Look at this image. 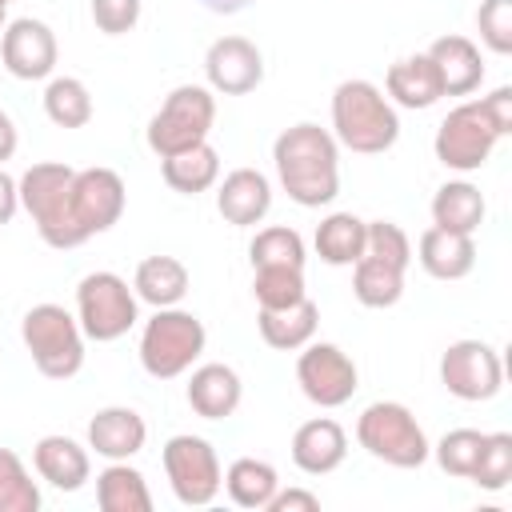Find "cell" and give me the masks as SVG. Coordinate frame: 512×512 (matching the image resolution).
I'll return each mask as SVG.
<instances>
[{
    "label": "cell",
    "instance_id": "obj_1",
    "mask_svg": "<svg viewBox=\"0 0 512 512\" xmlns=\"http://www.w3.org/2000/svg\"><path fill=\"white\" fill-rule=\"evenodd\" d=\"M272 164L280 188L300 208H324L340 192V144L320 124H292L272 144Z\"/></svg>",
    "mask_w": 512,
    "mask_h": 512
},
{
    "label": "cell",
    "instance_id": "obj_2",
    "mask_svg": "<svg viewBox=\"0 0 512 512\" xmlns=\"http://www.w3.org/2000/svg\"><path fill=\"white\" fill-rule=\"evenodd\" d=\"M332 136L348 152L380 156L400 140L396 104L372 80H344L332 92Z\"/></svg>",
    "mask_w": 512,
    "mask_h": 512
},
{
    "label": "cell",
    "instance_id": "obj_3",
    "mask_svg": "<svg viewBox=\"0 0 512 512\" xmlns=\"http://www.w3.org/2000/svg\"><path fill=\"white\" fill-rule=\"evenodd\" d=\"M72 176H76V168L44 160V164H32L16 180L20 208H28L32 224L44 236L48 248H80L88 240L84 228L72 216Z\"/></svg>",
    "mask_w": 512,
    "mask_h": 512
},
{
    "label": "cell",
    "instance_id": "obj_4",
    "mask_svg": "<svg viewBox=\"0 0 512 512\" xmlns=\"http://www.w3.org/2000/svg\"><path fill=\"white\" fill-rule=\"evenodd\" d=\"M20 340L48 380H72L84 368V332L80 320L60 304H36L20 320Z\"/></svg>",
    "mask_w": 512,
    "mask_h": 512
},
{
    "label": "cell",
    "instance_id": "obj_5",
    "mask_svg": "<svg viewBox=\"0 0 512 512\" xmlns=\"http://www.w3.org/2000/svg\"><path fill=\"white\" fill-rule=\"evenodd\" d=\"M208 344L204 324L184 308H156V316L140 332V364L152 380L184 376Z\"/></svg>",
    "mask_w": 512,
    "mask_h": 512
},
{
    "label": "cell",
    "instance_id": "obj_6",
    "mask_svg": "<svg viewBox=\"0 0 512 512\" xmlns=\"http://www.w3.org/2000/svg\"><path fill=\"white\" fill-rule=\"evenodd\" d=\"M356 440L368 456L392 464V468H420L432 456V444L416 416L396 400H376L356 420Z\"/></svg>",
    "mask_w": 512,
    "mask_h": 512
},
{
    "label": "cell",
    "instance_id": "obj_7",
    "mask_svg": "<svg viewBox=\"0 0 512 512\" xmlns=\"http://www.w3.org/2000/svg\"><path fill=\"white\" fill-rule=\"evenodd\" d=\"M216 124V96L204 84H180L148 120V148L164 160L208 140Z\"/></svg>",
    "mask_w": 512,
    "mask_h": 512
},
{
    "label": "cell",
    "instance_id": "obj_8",
    "mask_svg": "<svg viewBox=\"0 0 512 512\" xmlns=\"http://www.w3.org/2000/svg\"><path fill=\"white\" fill-rule=\"evenodd\" d=\"M76 320L84 340L112 344L136 324V292L116 272H88L76 284Z\"/></svg>",
    "mask_w": 512,
    "mask_h": 512
},
{
    "label": "cell",
    "instance_id": "obj_9",
    "mask_svg": "<svg viewBox=\"0 0 512 512\" xmlns=\"http://www.w3.org/2000/svg\"><path fill=\"white\" fill-rule=\"evenodd\" d=\"M164 460V476L172 484V496L184 504V508H204L220 496L224 488V468H220V456L216 448L204 440V436H192V432H180L164 444L160 452Z\"/></svg>",
    "mask_w": 512,
    "mask_h": 512
},
{
    "label": "cell",
    "instance_id": "obj_10",
    "mask_svg": "<svg viewBox=\"0 0 512 512\" xmlns=\"http://www.w3.org/2000/svg\"><path fill=\"white\" fill-rule=\"evenodd\" d=\"M496 140H500V132L488 120L484 104L480 100H464V104H456L440 120L432 148H436V160L444 168H452V172H476V168L488 164Z\"/></svg>",
    "mask_w": 512,
    "mask_h": 512
},
{
    "label": "cell",
    "instance_id": "obj_11",
    "mask_svg": "<svg viewBox=\"0 0 512 512\" xmlns=\"http://www.w3.org/2000/svg\"><path fill=\"white\" fill-rule=\"evenodd\" d=\"M296 384L312 404L340 408L356 396L360 372H356V364L344 348L324 344V340H308L300 348V360H296Z\"/></svg>",
    "mask_w": 512,
    "mask_h": 512
},
{
    "label": "cell",
    "instance_id": "obj_12",
    "mask_svg": "<svg viewBox=\"0 0 512 512\" xmlns=\"http://www.w3.org/2000/svg\"><path fill=\"white\" fill-rule=\"evenodd\" d=\"M440 384L468 404L492 400L504 388V364L500 352L484 340H456L440 356Z\"/></svg>",
    "mask_w": 512,
    "mask_h": 512
},
{
    "label": "cell",
    "instance_id": "obj_13",
    "mask_svg": "<svg viewBox=\"0 0 512 512\" xmlns=\"http://www.w3.org/2000/svg\"><path fill=\"white\" fill-rule=\"evenodd\" d=\"M124 200V180L112 168H84L72 176V216L88 240L108 232L124 216Z\"/></svg>",
    "mask_w": 512,
    "mask_h": 512
},
{
    "label": "cell",
    "instance_id": "obj_14",
    "mask_svg": "<svg viewBox=\"0 0 512 512\" xmlns=\"http://www.w3.org/2000/svg\"><path fill=\"white\" fill-rule=\"evenodd\" d=\"M56 36L44 20H32V16H20L12 24H4L0 32V60L4 68L16 76V80H44L52 76L56 68Z\"/></svg>",
    "mask_w": 512,
    "mask_h": 512
},
{
    "label": "cell",
    "instance_id": "obj_15",
    "mask_svg": "<svg viewBox=\"0 0 512 512\" xmlns=\"http://www.w3.org/2000/svg\"><path fill=\"white\" fill-rule=\"evenodd\" d=\"M204 76L212 92L244 96L264 80V56L248 36H220L204 52Z\"/></svg>",
    "mask_w": 512,
    "mask_h": 512
},
{
    "label": "cell",
    "instance_id": "obj_16",
    "mask_svg": "<svg viewBox=\"0 0 512 512\" xmlns=\"http://www.w3.org/2000/svg\"><path fill=\"white\" fill-rule=\"evenodd\" d=\"M268 208H272V184H268V176L256 172V168H236V172H228V176L220 180V188H216V212H220L228 224H236V228L260 224V220L268 216Z\"/></svg>",
    "mask_w": 512,
    "mask_h": 512
},
{
    "label": "cell",
    "instance_id": "obj_17",
    "mask_svg": "<svg viewBox=\"0 0 512 512\" xmlns=\"http://www.w3.org/2000/svg\"><path fill=\"white\" fill-rule=\"evenodd\" d=\"M148 440V424L136 408L112 404L88 420V448L104 460H132Z\"/></svg>",
    "mask_w": 512,
    "mask_h": 512
},
{
    "label": "cell",
    "instance_id": "obj_18",
    "mask_svg": "<svg viewBox=\"0 0 512 512\" xmlns=\"http://www.w3.org/2000/svg\"><path fill=\"white\" fill-rule=\"evenodd\" d=\"M348 456V436L336 420L328 416H316V420H304L292 436V464L304 472V476H328L344 464Z\"/></svg>",
    "mask_w": 512,
    "mask_h": 512
},
{
    "label": "cell",
    "instance_id": "obj_19",
    "mask_svg": "<svg viewBox=\"0 0 512 512\" xmlns=\"http://www.w3.org/2000/svg\"><path fill=\"white\" fill-rule=\"evenodd\" d=\"M32 464H36L40 480H48L60 492H80L92 476L88 448L76 444L72 436H40L32 448Z\"/></svg>",
    "mask_w": 512,
    "mask_h": 512
},
{
    "label": "cell",
    "instance_id": "obj_20",
    "mask_svg": "<svg viewBox=\"0 0 512 512\" xmlns=\"http://www.w3.org/2000/svg\"><path fill=\"white\" fill-rule=\"evenodd\" d=\"M416 256L432 280H464L476 268V240L464 232H448V228L432 224L428 232H420Z\"/></svg>",
    "mask_w": 512,
    "mask_h": 512
},
{
    "label": "cell",
    "instance_id": "obj_21",
    "mask_svg": "<svg viewBox=\"0 0 512 512\" xmlns=\"http://www.w3.org/2000/svg\"><path fill=\"white\" fill-rule=\"evenodd\" d=\"M384 92L392 104L400 108H432L440 96H444V84H440V72L432 64L428 52H416V56H404L388 68L384 76Z\"/></svg>",
    "mask_w": 512,
    "mask_h": 512
},
{
    "label": "cell",
    "instance_id": "obj_22",
    "mask_svg": "<svg viewBox=\"0 0 512 512\" xmlns=\"http://www.w3.org/2000/svg\"><path fill=\"white\" fill-rule=\"evenodd\" d=\"M244 400V384L228 364H200L188 380V404L204 420H228Z\"/></svg>",
    "mask_w": 512,
    "mask_h": 512
},
{
    "label": "cell",
    "instance_id": "obj_23",
    "mask_svg": "<svg viewBox=\"0 0 512 512\" xmlns=\"http://www.w3.org/2000/svg\"><path fill=\"white\" fill-rule=\"evenodd\" d=\"M428 56H432V64L440 72L444 96H468V92L480 88L484 56H480V48L468 36H440V40H432Z\"/></svg>",
    "mask_w": 512,
    "mask_h": 512
},
{
    "label": "cell",
    "instance_id": "obj_24",
    "mask_svg": "<svg viewBox=\"0 0 512 512\" xmlns=\"http://www.w3.org/2000/svg\"><path fill=\"white\" fill-rule=\"evenodd\" d=\"M316 324H320V308L308 296L288 308H260V316H256L264 344L276 352H300L316 336Z\"/></svg>",
    "mask_w": 512,
    "mask_h": 512
},
{
    "label": "cell",
    "instance_id": "obj_25",
    "mask_svg": "<svg viewBox=\"0 0 512 512\" xmlns=\"http://www.w3.org/2000/svg\"><path fill=\"white\" fill-rule=\"evenodd\" d=\"M188 268L176 256H148L140 260L136 276H132V292L136 300L152 304V308H176L188 296Z\"/></svg>",
    "mask_w": 512,
    "mask_h": 512
},
{
    "label": "cell",
    "instance_id": "obj_26",
    "mask_svg": "<svg viewBox=\"0 0 512 512\" xmlns=\"http://www.w3.org/2000/svg\"><path fill=\"white\" fill-rule=\"evenodd\" d=\"M484 212H488L484 192L476 184H468V180H448L432 196V224L436 228H448V232L472 236L484 224Z\"/></svg>",
    "mask_w": 512,
    "mask_h": 512
},
{
    "label": "cell",
    "instance_id": "obj_27",
    "mask_svg": "<svg viewBox=\"0 0 512 512\" xmlns=\"http://www.w3.org/2000/svg\"><path fill=\"white\" fill-rule=\"evenodd\" d=\"M364 240H368V220L352 212H332L316 224V256L332 268H352L364 256Z\"/></svg>",
    "mask_w": 512,
    "mask_h": 512
},
{
    "label": "cell",
    "instance_id": "obj_28",
    "mask_svg": "<svg viewBox=\"0 0 512 512\" xmlns=\"http://www.w3.org/2000/svg\"><path fill=\"white\" fill-rule=\"evenodd\" d=\"M160 172H164V184L180 196H196V192H208L216 180H220V152L204 140L196 148H184L176 156H164L160 160Z\"/></svg>",
    "mask_w": 512,
    "mask_h": 512
},
{
    "label": "cell",
    "instance_id": "obj_29",
    "mask_svg": "<svg viewBox=\"0 0 512 512\" xmlns=\"http://www.w3.org/2000/svg\"><path fill=\"white\" fill-rule=\"evenodd\" d=\"M96 504L104 512H152V492L148 480L128 468V460H112L96 476Z\"/></svg>",
    "mask_w": 512,
    "mask_h": 512
},
{
    "label": "cell",
    "instance_id": "obj_30",
    "mask_svg": "<svg viewBox=\"0 0 512 512\" xmlns=\"http://www.w3.org/2000/svg\"><path fill=\"white\" fill-rule=\"evenodd\" d=\"M224 488H228L232 504L260 512V508H268V500L276 496L280 476H276V468H272L268 460L240 456V460H232V464H228V472H224Z\"/></svg>",
    "mask_w": 512,
    "mask_h": 512
},
{
    "label": "cell",
    "instance_id": "obj_31",
    "mask_svg": "<svg viewBox=\"0 0 512 512\" xmlns=\"http://www.w3.org/2000/svg\"><path fill=\"white\" fill-rule=\"evenodd\" d=\"M352 292H356V300L364 308H392L404 296V268L364 252L352 264Z\"/></svg>",
    "mask_w": 512,
    "mask_h": 512
},
{
    "label": "cell",
    "instance_id": "obj_32",
    "mask_svg": "<svg viewBox=\"0 0 512 512\" xmlns=\"http://www.w3.org/2000/svg\"><path fill=\"white\" fill-rule=\"evenodd\" d=\"M44 112L56 128H84L92 120V92L76 76H56L44 88Z\"/></svg>",
    "mask_w": 512,
    "mask_h": 512
},
{
    "label": "cell",
    "instance_id": "obj_33",
    "mask_svg": "<svg viewBox=\"0 0 512 512\" xmlns=\"http://www.w3.org/2000/svg\"><path fill=\"white\" fill-rule=\"evenodd\" d=\"M248 256H252V268H304V236L296 228H264L252 236L248 244Z\"/></svg>",
    "mask_w": 512,
    "mask_h": 512
},
{
    "label": "cell",
    "instance_id": "obj_34",
    "mask_svg": "<svg viewBox=\"0 0 512 512\" xmlns=\"http://www.w3.org/2000/svg\"><path fill=\"white\" fill-rule=\"evenodd\" d=\"M40 488L12 448H0V512H36Z\"/></svg>",
    "mask_w": 512,
    "mask_h": 512
},
{
    "label": "cell",
    "instance_id": "obj_35",
    "mask_svg": "<svg viewBox=\"0 0 512 512\" xmlns=\"http://www.w3.org/2000/svg\"><path fill=\"white\" fill-rule=\"evenodd\" d=\"M252 296L260 308H288L308 296L304 268H252Z\"/></svg>",
    "mask_w": 512,
    "mask_h": 512
},
{
    "label": "cell",
    "instance_id": "obj_36",
    "mask_svg": "<svg viewBox=\"0 0 512 512\" xmlns=\"http://www.w3.org/2000/svg\"><path fill=\"white\" fill-rule=\"evenodd\" d=\"M484 492H500L512 480V432H484V448L476 456L472 476Z\"/></svg>",
    "mask_w": 512,
    "mask_h": 512
},
{
    "label": "cell",
    "instance_id": "obj_37",
    "mask_svg": "<svg viewBox=\"0 0 512 512\" xmlns=\"http://www.w3.org/2000/svg\"><path fill=\"white\" fill-rule=\"evenodd\" d=\"M480 448H484V432H476V428H452V432L440 436V444L432 448V456H436V464H440L448 476L468 480L472 468H476Z\"/></svg>",
    "mask_w": 512,
    "mask_h": 512
},
{
    "label": "cell",
    "instance_id": "obj_38",
    "mask_svg": "<svg viewBox=\"0 0 512 512\" xmlns=\"http://www.w3.org/2000/svg\"><path fill=\"white\" fill-rule=\"evenodd\" d=\"M364 252L376 256V260H388L396 268H408L412 264V240L400 224L392 220H368V240H364Z\"/></svg>",
    "mask_w": 512,
    "mask_h": 512
},
{
    "label": "cell",
    "instance_id": "obj_39",
    "mask_svg": "<svg viewBox=\"0 0 512 512\" xmlns=\"http://www.w3.org/2000/svg\"><path fill=\"white\" fill-rule=\"evenodd\" d=\"M476 28H480V40L496 56H508L512 52V0H484L476 12Z\"/></svg>",
    "mask_w": 512,
    "mask_h": 512
},
{
    "label": "cell",
    "instance_id": "obj_40",
    "mask_svg": "<svg viewBox=\"0 0 512 512\" xmlns=\"http://www.w3.org/2000/svg\"><path fill=\"white\" fill-rule=\"evenodd\" d=\"M140 20V0H92V24L104 36H124Z\"/></svg>",
    "mask_w": 512,
    "mask_h": 512
},
{
    "label": "cell",
    "instance_id": "obj_41",
    "mask_svg": "<svg viewBox=\"0 0 512 512\" xmlns=\"http://www.w3.org/2000/svg\"><path fill=\"white\" fill-rule=\"evenodd\" d=\"M480 104H484L488 120L496 124V132H500V136H508V132H512V88L504 84V88H496V92L480 96Z\"/></svg>",
    "mask_w": 512,
    "mask_h": 512
},
{
    "label": "cell",
    "instance_id": "obj_42",
    "mask_svg": "<svg viewBox=\"0 0 512 512\" xmlns=\"http://www.w3.org/2000/svg\"><path fill=\"white\" fill-rule=\"evenodd\" d=\"M320 496L308 488H276V496L268 500V512H316Z\"/></svg>",
    "mask_w": 512,
    "mask_h": 512
},
{
    "label": "cell",
    "instance_id": "obj_43",
    "mask_svg": "<svg viewBox=\"0 0 512 512\" xmlns=\"http://www.w3.org/2000/svg\"><path fill=\"white\" fill-rule=\"evenodd\" d=\"M16 208H20V188H16V180L0 168V228H4V224H12Z\"/></svg>",
    "mask_w": 512,
    "mask_h": 512
},
{
    "label": "cell",
    "instance_id": "obj_44",
    "mask_svg": "<svg viewBox=\"0 0 512 512\" xmlns=\"http://www.w3.org/2000/svg\"><path fill=\"white\" fill-rule=\"evenodd\" d=\"M16 144H20L16 124H12V116H8V112H0V164H4V160H12Z\"/></svg>",
    "mask_w": 512,
    "mask_h": 512
},
{
    "label": "cell",
    "instance_id": "obj_45",
    "mask_svg": "<svg viewBox=\"0 0 512 512\" xmlns=\"http://www.w3.org/2000/svg\"><path fill=\"white\" fill-rule=\"evenodd\" d=\"M208 12H220V16H232V12H244L252 0H200Z\"/></svg>",
    "mask_w": 512,
    "mask_h": 512
},
{
    "label": "cell",
    "instance_id": "obj_46",
    "mask_svg": "<svg viewBox=\"0 0 512 512\" xmlns=\"http://www.w3.org/2000/svg\"><path fill=\"white\" fill-rule=\"evenodd\" d=\"M4 8H8V4H0V32H4Z\"/></svg>",
    "mask_w": 512,
    "mask_h": 512
},
{
    "label": "cell",
    "instance_id": "obj_47",
    "mask_svg": "<svg viewBox=\"0 0 512 512\" xmlns=\"http://www.w3.org/2000/svg\"><path fill=\"white\" fill-rule=\"evenodd\" d=\"M0 4H8V0H0Z\"/></svg>",
    "mask_w": 512,
    "mask_h": 512
}]
</instances>
